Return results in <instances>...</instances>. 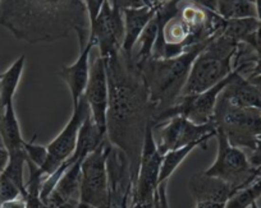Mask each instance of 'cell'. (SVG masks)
<instances>
[{"mask_svg": "<svg viewBox=\"0 0 261 208\" xmlns=\"http://www.w3.org/2000/svg\"><path fill=\"white\" fill-rule=\"evenodd\" d=\"M9 164V152L4 146H0V174L6 171Z\"/></svg>", "mask_w": 261, "mask_h": 208, "instance_id": "28", "label": "cell"}, {"mask_svg": "<svg viewBox=\"0 0 261 208\" xmlns=\"http://www.w3.org/2000/svg\"><path fill=\"white\" fill-rule=\"evenodd\" d=\"M188 189L196 203H220V204H227L228 200L238 192L232 185L227 184L218 177L209 176L204 171L190 177Z\"/></svg>", "mask_w": 261, "mask_h": 208, "instance_id": "14", "label": "cell"}, {"mask_svg": "<svg viewBox=\"0 0 261 208\" xmlns=\"http://www.w3.org/2000/svg\"><path fill=\"white\" fill-rule=\"evenodd\" d=\"M158 7V6H156ZM156 7H144L137 9H125L123 11L124 19V41H123L122 51L125 55L132 56L135 46L139 41L140 36L146 28L152 18L156 14Z\"/></svg>", "mask_w": 261, "mask_h": 208, "instance_id": "16", "label": "cell"}, {"mask_svg": "<svg viewBox=\"0 0 261 208\" xmlns=\"http://www.w3.org/2000/svg\"><path fill=\"white\" fill-rule=\"evenodd\" d=\"M0 24L17 40L47 44L77 34L80 47L90 37L86 0H0Z\"/></svg>", "mask_w": 261, "mask_h": 208, "instance_id": "2", "label": "cell"}, {"mask_svg": "<svg viewBox=\"0 0 261 208\" xmlns=\"http://www.w3.org/2000/svg\"><path fill=\"white\" fill-rule=\"evenodd\" d=\"M90 37L94 39L102 59L117 56L124 41L123 12L110 6L107 0L95 21L90 23Z\"/></svg>", "mask_w": 261, "mask_h": 208, "instance_id": "11", "label": "cell"}, {"mask_svg": "<svg viewBox=\"0 0 261 208\" xmlns=\"http://www.w3.org/2000/svg\"><path fill=\"white\" fill-rule=\"evenodd\" d=\"M256 7V18L258 22H261V0H255Z\"/></svg>", "mask_w": 261, "mask_h": 208, "instance_id": "33", "label": "cell"}, {"mask_svg": "<svg viewBox=\"0 0 261 208\" xmlns=\"http://www.w3.org/2000/svg\"><path fill=\"white\" fill-rule=\"evenodd\" d=\"M24 64H26V55H21L6 72L0 73V100L3 109L7 105L13 104L17 88L23 74Z\"/></svg>", "mask_w": 261, "mask_h": 208, "instance_id": "18", "label": "cell"}, {"mask_svg": "<svg viewBox=\"0 0 261 208\" xmlns=\"http://www.w3.org/2000/svg\"><path fill=\"white\" fill-rule=\"evenodd\" d=\"M261 197V175L250 185L238 190L227 202L225 208H258L256 202Z\"/></svg>", "mask_w": 261, "mask_h": 208, "instance_id": "21", "label": "cell"}, {"mask_svg": "<svg viewBox=\"0 0 261 208\" xmlns=\"http://www.w3.org/2000/svg\"><path fill=\"white\" fill-rule=\"evenodd\" d=\"M237 47L238 44L223 36L220 32L215 35L193 62L182 95L201 94L232 74Z\"/></svg>", "mask_w": 261, "mask_h": 208, "instance_id": "4", "label": "cell"}, {"mask_svg": "<svg viewBox=\"0 0 261 208\" xmlns=\"http://www.w3.org/2000/svg\"><path fill=\"white\" fill-rule=\"evenodd\" d=\"M165 0H108V3L114 8L125 11V9H137L144 7H156Z\"/></svg>", "mask_w": 261, "mask_h": 208, "instance_id": "24", "label": "cell"}, {"mask_svg": "<svg viewBox=\"0 0 261 208\" xmlns=\"http://www.w3.org/2000/svg\"><path fill=\"white\" fill-rule=\"evenodd\" d=\"M3 112V106H2V100H0V115Z\"/></svg>", "mask_w": 261, "mask_h": 208, "instance_id": "34", "label": "cell"}, {"mask_svg": "<svg viewBox=\"0 0 261 208\" xmlns=\"http://www.w3.org/2000/svg\"><path fill=\"white\" fill-rule=\"evenodd\" d=\"M217 13L224 21L256 18L255 0H218Z\"/></svg>", "mask_w": 261, "mask_h": 208, "instance_id": "20", "label": "cell"}, {"mask_svg": "<svg viewBox=\"0 0 261 208\" xmlns=\"http://www.w3.org/2000/svg\"><path fill=\"white\" fill-rule=\"evenodd\" d=\"M107 0H86V7H87V13H89L90 23L95 21L97 14L101 11L102 6L105 4Z\"/></svg>", "mask_w": 261, "mask_h": 208, "instance_id": "25", "label": "cell"}, {"mask_svg": "<svg viewBox=\"0 0 261 208\" xmlns=\"http://www.w3.org/2000/svg\"><path fill=\"white\" fill-rule=\"evenodd\" d=\"M250 164L252 165L253 167H258L261 169V138H258L257 144H256L255 150L252 151L250 156Z\"/></svg>", "mask_w": 261, "mask_h": 208, "instance_id": "26", "label": "cell"}, {"mask_svg": "<svg viewBox=\"0 0 261 208\" xmlns=\"http://www.w3.org/2000/svg\"><path fill=\"white\" fill-rule=\"evenodd\" d=\"M196 208H225V204H220V203H196Z\"/></svg>", "mask_w": 261, "mask_h": 208, "instance_id": "30", "label": "cell"}, {"mask_svg": "<svg viewBox=\"0 0 261 208\" xmlns=\"http://www.w3.org/2000/svg\"><path fill=\"white\" fill-rule=\"evenodd\" d=\"M24 152H26L27 161L34 164L35 166L42 167L47 159V147L42 146V144H37L35 142V138L30 142H24L23 144Z\"/></svg>", "mask_w": 261, "mask_h": 208, "instance_id": "22", "label": "cell"}, {"mask_svg": "<svg viewBox=\"0 0 261 208\" xmlns=\"http://www.w3.org/2000/svg\"><path fill=\"white\" fill-rule=\"evenodd\" d=\"M215 138L218 141L217 159L205 170V174L223 180L237 190L243 189L260 176L261 169L250 164L242 148L232 146L222 132L217 130Z\"/></svg>", "mask_w": 261, "mask_h": 208, "instance_id": "6", "label": "cell"}, {"mask_svg": "<svg viewBox=\"0 0 261 208\" xmlns=\"http://www.w3.org/2000/svg\"><path fill=\"white\" fill-rule=\"evenodd\" d=\"M0 141L9 154L24 150L23 144L26 141L22 137L21 125L13 104L7 105L0 115Z\"/></svg>", "mask_w": 261, "mask_h": 208, "instance_id": "17", "label": "cell"}, {"mask_svg": "<svg viewBox=\"0 0 261 208\" xmlns=\"http://www.w3.org/2000/svg\"><path fill=\"white\" fill-rule=\"evenodd\" d=\"M215 135L217 128L214 123L199 125L179 115L154 127L155 142L163 156L173 150L201 141L204 138H214Z\"/></svg>", "mask_w": 261, "mask_h": 208, "instance_id": "10", "label": "cell"}, {"mask_svg": "<svg viewBox=\"0 0 261 208\" xmlns=\"http://www.w3.org/2000/svg\"><path fill=\"white\" fill-rule=\"evenodd\" d=\"M212 138H204L201 141L193 142V143L187 144V146H183L180 148L173 150V151L167 152V154L163 156V162H162V169H160V176H159V184L163 183H167L168 179L172 176L173 172L179 167V165L187 159L188 155L193 151V150L202 147V148H206L207 142L210 141Z\"/></svg>", "mask_w": 261, "mask_h": 208, "instance_id": "19", "label": "cell"}, {"mask_svg": "<svg viewBox=\"0 0 261 208\" xmlns=\"http://www.w3.org/2000/svg\"><path fill=\"white\" fill-rule=\"evenodd\" d=\"M162 162L163 155L158 150L154 137V125L151 122L147 125L146 134H145L139 172H137L134 194H132V199L128 208L130 205H146L154 202L160 185L159 176Z\"/></svg>", "mask_w": 261, "mask_h": 208, "instance_id": "8", "label": "cell"}, {"mask_svg": "<svg viewBox=\"0 0 261 208\" xmlns=\"http://www.w3.org/2000/svg\"><path fill=\"white\" fill-rule=\"evenodd\" d=\"M23 198L22 190L4 174H0V203L13 202V200Z\"/></svg>", "mask_w": 261, "mask_h": 208, "instance_id": "23", "label": "cell"}, {"mask_svg": "<svg viewBox=\"0 0 261 208\" xmlns=\"http://www.w3.org/2000/svg\"><path fill=\"white\" fill-rule=\"evenodd\" d=\"M85 99L97 128L107 135V115L109 107V83L105 62L97 51L91 56L90 78L85 91Z\"/></svg>", "mask_w": 261, "mask_h": 208, "instance_id": "12", "label": "cell"}, {"mask_svg": "<svg viewBox=\"0 0 261 208\" xmlns=\"http://www.w3.org/2000/svg\"><path fill=\"white\" fill-rule=\"evenodd\" d=\"M210 41L212 39L195 45L174 57H150L137 65L144 76L150 101L154 105V116L172 106L182 95L193 62Z\"/></svg>", "mask_w": 261, "mask_h": 208, "instance_id": "3", "label": "cell"}, {"mask_svg": "<svg viewBox=\"0 0 261 208\" xmlns=\"http://www.w3.org/2000/svg\"><path fill=\"white\" fill-rule=\"evenodd\" d=\"M96 47L94 39L89 37L86 46L81 49L80 56L76 62L71 65H63L58 71V76L64 81V83L68 87L72 96L73 107L79 105L80 100L85 95L87 83L90 78V67H91V55L92 50Z\"/></svg>", "mask_w": 261, "mask_h": 208, "instance_id": "13", "label": "cell"}, {"mask_svg": "<svg viewBox=\"0 0 261 208\" xmlns=\"http://www.w3.org/2000/svg\"><path fill=\"white\" fill-rule=\"evenodd\" d=\"M234 69H237V74L220 94V96L234 106L248 107L261 111V91L243 77L242 68L237 67Z\"/></svg>", "mask_w": 261, "mask_h": 208, "instance_id": "15", "label": "cell"}, {"mask_svg": "<svg viewBox=\"0 0 261 208\" xmlns=\"http://www.w3.org/2000/svg\"><path fill=\"white\" fill-rule=\"evenodd\" d=\"M256 47H257L258 51L261 52V22L258 24V28L256 31Z\"/></svg>", "mask_w": 261, "mask_h": 208, "instance_id": "31", "label": "cell"}, {"mask_svg": "<svg viewBox=\"0 0 261 208\" xmlns=\"http://www.w3.org/2000/svg\"><path fill=\"white\" fill-rule=\"evenodd\" d=\"M109 83L107 139L128 157L136 182L147 125L155 109L140 68L132 56L120 51L104 60Z\"/></svg>", "mask_w": 261, "mask_h": 208, "instance_id": "1", "label": "cell"}, {"mask_svg": "<svg viewBox=\"0 0 261 208\" xmlns=\"http://www.w3.org/2000/svg\"><path fill=\"white\" fill-rule=\"evenodd\" d=\"M0 146H3V143H2V141H0Z\"/></svg>", "mask_w": 261, "mask_h": 208, "instance_id": "35", "label": "cell"}, {"mask_svg": "<svg viewBox=\"0 0 261 208\" xmlns=\"http://www.w3.org/2000/svg\"><path fill=\"white\" fill-rule=\"evenodd\" d=\"M90 114V107L87 105L86 99L82 96L79 105L73 107V112L69 122L65 124L62 132L47 144V159L42 167H40V174L42 175L44 180L51 176L69 157L73 155L77 147L79 134L81 130L82 124ZM42 180V182H44Z\"/></svg>", "mask_w": 261, "mask_h": 208, "instance_id": "9", "label": "cell"}, {"mask_svg": "<svg viewBox=\"0 0 261 208\" xmlns=\"http://www.w3.org/2000/svg\"><path fill=\"white\" fill-rule=\"evenodd\" d=\"M190 2H192V3L197 4V6L204 7V8L207 9V11L214 12V13H217L218 0H190Z\"/></svg>", "mask_w": 261, "mask_h": 208, "instance_id": "27", "label": "cell"}, {"mask_svg": "<svg viewBox=\"0 0 261 208\" xmlns=\"http://www.w3.org/2000/svg\"><path fill=\"white\" fill-rule=\"evenodd\" d=\"M213 123L232 146L251 151L255 150L261 135L260 110L234 106L219 96Z\"/></svg>", "mask_w": 261, "mask_h": 208, "instance_id": "5", "label": "cell"}, {"mask_svg": "<svg viewBox=\"0 0 261 208\" xmlns=\"http://www.w3.org/2000/svg\"><path fill=\"white\" fill-rule=\"evenodd\" d=\"M248 81H250L251 83L256 87V88H258L261 91V76H256V77H253V78H250Z\"/></svg>", "mask_w": 261, "mask_h": 208, "instance_id": "32", "label": "cell"}, {"mask_svg": "<svg viewBox=\"0 0 261 208\" xmlns=\"http://www.w3.org/2000/svg\"><path fill=\"white\" fill-rule=\"evenodd\" d=\"M256 76H261V52H260V55L257 56V59H256L255 65H253L251 73L248 74L247 79L253 78V77H256Z\"/></svg>", "mask_w": 261, "mask_h": 208, "instance_id": "29", "label": "cell"}, {"mask_svg": "<svg viewBox=\"0 0 261 208\" xmlns=\"http://www.w3.org/2000/svg\"><path fill=\"white\" fill-rule=\"evenodd\" d=\"M107 139L81 165L80 203L91 208H112L108 179Z\"/></svg>", "mask_w": 261, "mask_h": 208, "instance_id": "7", "label": "cell"}]
</instances>
